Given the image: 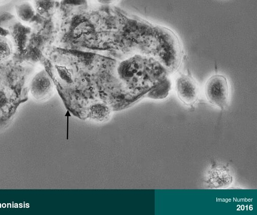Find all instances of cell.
Listing matches in <instances>:
<instances>
[{
	"mask_svg": "<svg viewBox=\"0 0 257 215\" xmlns=\"http://www.w3.org/2000/svg\"><path fill=\"white\" fill-rule=\"evenodd\" d=\"M229 85L226 78L221 75L210 77L205 87V95L211 104L223 110L226 107L229 98Z\"/></svg>",
	"mask_w": 257,
	"mask_h": 215,
	"instance_id": "6da1fadb",
	"label": "cell"
},
{
	"mask_svg": "<svg viewBox=\"0 0 257 215\" xmlns=\"http://www.w3.org/2000/svg\"><path fill=\"white\" fill-rule=\"evenodd\" d=\"M30 90L33 97L38 101L46 100L52 95L54 85L46 71L43 70L34 76L30 83Z\"/></svg>",
	"mask_w": 257,
	"mask_h": 215,
	"instance_id": "7a4b0ae2",
	"label": "cell"
},
{
	"mask_svg": "<svg viewBox=\"0 0 257 215\" xmlns=\"http://www.w3.org/2000/svg\"><path fill=\"white\" fill-rule=\"evenodd\" d=\"M177 93L180 100L186 104L196 102L198 97V88L194 79L189 76L182 75L176 82Z\"/></svg>",
	"mask_w": 257,
	"mask_h": 215,
	"instance_id": "3957f363",
	"label": "cell"
},
{
	"mask_svg": "<svg viewBox=\"0 0 257 215\" xmlns=\"http://www.w3.org/2000/svg\"><path fill=\"white\" fill-rule=\"evenodd\" d=\"M15 11L18 18L23 22L30 24L33 22L37 13L33 6L27 1H23L16 4Z\"/></svg>",
	"mask_w": 257,
	"mask_h": 215,
	"instance_id": "277c9868",
	"label": "cell"
},
{
	"mask_svg": "<svg viewBox=\"0 0 257 215\" xmlns=\"http://www.w3.org/2000/svg\"><path fill=\"white\" fill-rule=\"evenodd\" d=\"M32 5L37 14L44 17L52 14L56 7L55 0H32Z\"/></svg>",
	"mask_w": 257,
	"mask_h": 215,
	"instance_id": "5b68a950",
	"label": "cell"
},
{
	"mask_svg": "<svg viewBox=\"0 0 257 215\" xmlns=\"http://www.w3.org/2000/svg\"><path fill=\"white\" fill-rule=\"evenodd\" d=\"M110 113L109 107L102 103H96L90 108L88 116L92 119L97 121H103Z\"/></svg>",
	"mask_w": 257,
	"mask_h": 215,
	"instance_id": "8992f818",
	"label": "cell"
},
{
	"mask_svg": "<svg viewBox=\"0 0 257 215\" xmlns=\"http://www.w3.org/2000/svg\"><path fill=\"white\" fill-rule=\"evenodd\" d=\"M12 48L9 39L0 36V61L8 59L11 55Z\"/></svg>",
	"mask_w": 257,
	"mask_h": 215,
	"instance_id": "52a82bcc",
	"label": "cell"
},
{
	"mask_svg": "<svg viewBox=\"0 0 257 215\" xmlns=\"http://www.w3.org/2000/svg\"><path fill=\"white\" fill-rule=\"evenodd\" d=\"M96 1L103 6H110L115 3L117 0H96Z\"/></svg>",
	"mask_w": 257,
	"mask_h": 215,
	"instance_id": "ba28073f",
	"label": "cell"
},
{
	"mask_svg": "<svg viewBox=\"0 0 257 215\" xmlns=\"http://www.w3.org/2000/svg\"><path fill=\"white\" fill-rule=\"evenodd\" d=\"M11 0H0V6L6 5L9 3Z\"/></svg>",
	"mask_w": 257,
	"mask_h": 215,
	"instance_id": "9c48e42d",
	"label": "cell"
}]
</instances>
